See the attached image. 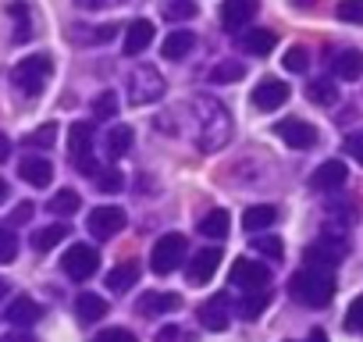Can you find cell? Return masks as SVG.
I'll return each instance as SVG.
<instances>
[{"label":"cell","instance_id":"cell-24","mask_svg":"<svg viewBox=\"0 0 363 342\" xmlns=\"http://www.w3.org/2000/svg\"><path fill=\"white\" fill-rule=\"evenodd\" d=\"M331 68H335V75H338V79L352 82V79H359V75H363V54H359V50H338V54H335V61H331Z\"/></svg>","mask_w":363,"mask_h":342},{"label":"cell","instance_id":"cell-52","mask_svg":"<svg viewBox=\"0 0 363 342\" xmlns=\"http://www.w3.org/2000/svg\"><path fill=\"white\" fill-rule=\"evenodd\" d=\"M0 204H8V182L0 179Z\"/></svg>","mask_w":363,"mask_h":342},{"label":"cell","instance_id":"cell-51","mask_svg":"<svg viewBox=\"0 0 363 342\" xmlns=\"http://www.w3.org/2000/svg\"><path fill=\"white\" fill-rule=\"evenodd\" d=\"M310 342H328V335H324L320 328H313V331H310Z\"/></svg>","mask_w":363,"mask_h":342},{"label":"cell","instance_id":"cell-44","mask_svg":"<svg viewBox=\"0 0 363 342\" xmlns=\"http://www.w3.org/2000/svg\"><path fill=\"white\" fill-rule=\"evenodd\" d=\"M93 342H135V335H132L128 328H107V331H100Z\"/></svg>","mask_w":363,"mask_h":342},{"label":"cell","instance_id":"cell-7","mask_svg":"<svg viewBox=\"0 0 363 342\" xmlns=\"http://www.w3.org/2000/svg\"><path fill=\"white\" fill-rule=\"evenodd\" d=\"M61 267H65V275H68L72 282H86V278L96 275V267H100V253H96L93 246H86V243H75V246L61 257Z\"/></svg>","mask_w":363,"mask_h":342},{"label":"cell","instance_id":"cell-34","mask_svg":"<svg viewBox=\"0 0 363 342\" xmlns=\"http://www.w3.org/2000/svg\"><path fill=\"white\" fill-rule=\"evenodd\" d=\"M271 303V289H257V292H250L246 299H242V317L246 321H253V317H260V310Z\"/></svg>","mask_w":363,"mask_h":342},{"label":"cell","instance_id":"cell-39","mask_svg":"<svg viewBox=\"0 0 363 342\" xmlns=\"http://www.w3.org/2000/svg\"><path fill=\"white\" fill-rule=\"evenodd\" d=\"M253 250H257V253H264V257H274V260L285 253V246H281V239H278V236H253Z\"/></svg>","mask_w":363,"mask_h":342},{"label":"cell","instance_id":"cell-5","mask_svg":"<svg viewBox=\"0 0 363 342\" xmlns=\"http://www.w3.org/2000/svg\"><path fill=\"white\" fill-rule=\"evenodd\" d=\"M68 146H72V164L79 167V175H89L96 179V171H100V160L93 157V121H75L68 128Z\"/></svg>","mask_w":363,"mask_h":342},{"label":"cell","instance_id":"cell-4","mask_svg":"<svg viewBox=\"0 0 363 342\" xmlns=\"http://www.w3.org/2000/svg\"><path fill=\"white\" fill-rule=\"evenodd\" d=\"M186 257H189L186 236L171 232V236H160L157 239V246L150 253V267H153V275H171V271H178L182 264H186Z\"/></svg>","mask_w":363,"mask_h":342},{"label":"cell","instance_id":"cell-15","mask_svg":"<svg viewBox=\"0 0 363 342\" xmlns=\"http://www.w3.org/2000/svg\"><path fill=\"white\" fill-rule=\"evenodd\" d=\"M218 264H221V250H200L193 260H189V267H186V275H189V282L193 285H207L211 278H214V271H218Z\"/></svg>","mask_w":363,"mask_h":342},{"label":"cell","instance_id":"cell-40","mask_svg":"<svg viewBox=\"0 0 363 342\" xmlns=\"http://www.w3.org/2000/svg\"><path fill=\"white\" fill-rule=\"evenodd\" d=\"M18 257V236L11 228H0V264H11Z\"/></svg>","mask_w":363,"mask_h":342},{"label":"cell","instance_id":"cell-33","mask_svg":"<svg viewBox=\"0 0 363 342\" xmlns=\"http://www.w3.org/2000/svg\"><path fill=\"white\" fill-rule=\"evenodd\" d=\"M196 11H200L196 0H167V4H164V18H167V22H186V18H193Z\"/></svg>","mask_w":363,"mask_h":342},{"label":"cell","instance_id":"cell-17","mask_svg":"<svg viewBox=\"0 0 363 342\" xmlns=\"http://www.w3.org/2000/svg\"><path fill=\"white\" fill-rule=\"evenodd\" d=\"M18 175H22V182H29L36 189H47L54 182V164L43 160V157H26L22 167H18Z\"/></svg>","mask_w":363,"mask_h":342},{"label":"cell","instance_id":"cell-50","mask_svg":"<svg viewBox=\"0 0 363 342\" xmlns=\"http://www.w3.org/2000/svg\"><path fill=\"white\" fill-rule=\"evenodd\" d=\"M33 218V204H22L18 211H15V221H29Z\"/></svg>","mask_w":363,"mask_h":342},{"label":"cell","instance_id":"cell-36","mask_svg":"<svg viewBox=\"0 0 363 342\" xmlns=\"http://www.w3.org/2000/svg\"><path fill=\"white\" fill-rule=\"evenodd\" d=\"M121 186H125L121 171H114V167H100V171H96V189H100V193H118Z\"/></svg>","mask_w":363,"mask_h":342},{"label":"cell","instance_id":"cell-21","mask_svg":"<svg viewBox=\"0 0 363 342\" xmlns=\"http://www.w3.org/2000/svg\"><path fill=\"white\" fill-rule=\"evenodd\" d=\"M239 47H242L246 54H253V57H267V54L278 47V33H274V29H253V33H246V36L239 40Z\"/></svg>","mask_w":363,"mask_h":342},{"label":"cell","instance_id":"cell-30","mask_svg":"<svg viewBox=\"0 0 363 342\" xmlns=\"http://www.w3.org/2000/svg\"><path fill=\"white\" fill-rule=\"evenodd\" d=\"M228 225H232V218H228V211H211V214H203V221H200V232L207 236V239H225L228 236Z\"/></svg>","mask_w":363,"mask_h":342},{"label":"cell","instance_id":"cell-16","mask_svg":"<svg viewBox=\"0 0 363 342\" xmlns=\"http://www.w3.org/2000/svg\"><path fill=\"white\" fill-rule=\"evenodd\" d=\"M178 307H182V296L178 292H143L139 303H135V310L143 317H160V314L178 310Z\"/></svg>","mask_w":363,"mask_h":342},{"label":"cell","instance_id":"cell-37","mask_svg":"<svg viewBox=\"0 0 363 342\" xmlns=\"http://www.w3.org/2000/svg\"><path fill=\"white\" fill-rule=\"evenodd\" d=\"M335 15L342 22H352V26H363V0H338Z\"/></svg>","mask_w":363,"mask_h":342},{"label":"cell","instance_id":"cell-12","mask_svg":"<svg viewBox=\"0 0 363 342\" xmlns=\"http://www.w3.org/2000/svg\"><path fill=\"white\" fill-rule=\"evenodd\" d=\"M232 303H228V296L225 292H218V296H211L203 307H200V324L207 328V331H225L228 328V321H232Z\"/></svg>","mask_w":363,"mask_h":342},{"label":"cell","instance_id":"cell-3","mask_svg":"<svg viewBox=\"0 0 363 342\" xmlns=\"http://www.w3.org/2000/svg\"><path fill=\"white\" fill-rule=\"evenodd\" d=\"M50 75H54V61L47 57V54H33V57H26V61H18L15 68H11V86L22 93V96H40L43 89H47V82H50Z\"/></svg>","mask_w":363,"mask_h":342},{"label":"cell","instance_id":"cell-20","mask_svg":"<svg viewBox=\"0 0 363 342\" xmlns=\"http://www.w3.org/2000/svg\"><path fill=\"white\" fill-rule=\"evenodd\" d=\"M150 43H153V22L139 18V22H132V26L125 29V54H128V57L143 54Z\"/></svg>","mask_w":363,"mask_h":342},{"label":"cell","instance_id":"cell-43","mask_svg":"<svg viewBox=\"0 0 363 342\" xmlns=\"http://www.w3.org/2000/svg\"><path fill=\"white\" fill-rule=\"evenodd\" d=\"M345 328L349 331H363V296H356L345 310Z\"/></svg>","mask_w":363,"mask_h":342},{"label":"cell","instance_id":"cell-25","mask_svg":"<svg viewBox=\"0 0 363 342\" xmlns=\"http://www.w3.org/2000/svg\"><path fill=\"white\" fill-rule=\"evenodd\" d=\"M278 221V207H271V204H257V207H250L246 214H242V225L250 228V232H264V228H271Z\"/></svg>","mask_w":363,"mask_h":342},{"label":"cell","instance_id":"cell-31","mask_svg":"<svg viewBox=\"0 0 363 342\" xmlns=\"http://www.w3.org/2000/svg\"><path fill=\"white\" fill-rule=\"evenodd\" d=\"M47 207H50V214H57V218H72V214L82 207V200H79V193H75V189H57V193H54V200H50Z\"/></svg>","mask_w":363,"mask_h":342},{"label":"cell","instance_id":"cell-26","mask_svg":"<svg viewBox=\"0 0 363 342\" xmlns=\"http://www.w3.org/2000/svg\"><path fill=\"white\" fill-rule=\"evenodd\" d=\"M135 282H139V264H132V260L111 267V275H107V289L111 292H128Z\"/></svg>","mask_w":363,"mask_h":342},{"label":"cell","instance_id":"cell-48","mask_svg":"<svg viewBox=\"0 0 363 342\" xmlns=\"http://www.w3.org/2000/svg\"><path fill=\"white\" fill-rule=\"evenodd\" d=\"M171 338H178V328H174V324H167V328L157 331V342H171Z\"/></svg>","mask_w":363,"mask_h":342},{"label":"cell","instance_id":"cell-18","mask_svg":"<svg viewBox=\"0 0 363 342\" xmlns=\"http://www.w3.org/2000/svg\"><path fill=\"white\" fill-rule=\"evenodd\" d=\"M164 57L167 61H182V57H189L193 50H196V33H189V29H174V33H167V40H164Z\"/></svg>","mask_w":363,"mask_h":342},{"label":"cell","instance_id":"cell-42","mask_svg":"<svg viewBox=\"0 0 363 342\" xmlns=\"http://www.w3.org/2000/svg\"><path fill=\"white\" fill-rule=\"evenodd\" d=\"M93 114H96V118H111V114H118V96H114L111 89H104V93L93 100Z\"/></svg>","mask_w":363,"mask_h":342},{"label":"cell","instance_id":"cell-9","mask_svg":"<svg viewBox=\"0 0 363 342\" xmlns=\"http://www.w3.org/2000/svg\"><path fill=\"white\" fill-rule=\"evenodd\" d=\"M274 132L292 146V150H310V146H317V128L310 125V121H303V118H285V121H278L274 125Z\"/></svg>","mask_w":363,"mask_h":342},{"label":"cell","instance_id":"cell-47","mask_svg":"<svg viewBox=\"0 0 363 342\" xmlns=\"http://www.w3.org/2000/svg\"><path fill=\"white\" fill-rule=\"evenodd\" d=\"M0 342H36V338H33L29 331H11V335H4Z\"/></svg>","mask_w":363,"mask_h":342},{"label":"cell","instance_id":"cell-10","mask_svg":"<svg viewBox=\"0 0 363 342\" xmlns=\"http://www.w3.org/2000/svg\"><path fill=\"white\" fill-rule=\"evenodd\" d=\"M345 179H349V171H345L342 160H324L313 175H310V186H313L317 193H335V189L345 186Z\"/></svg>","mask_w":363,"mask_h":342},{"label":"cell","instance_id":"cell-22","mask_svg":"<svg viewBox=\"0 0 363 342\" xmlns=\"http://www.w3.org/2000/svg\"><path fill=\"white\" fill-rule=\"evenodd\" d=\"M11 324H18V328H29V324H36L40 317H43V310H40V303L36 299H29V296H18V299H11V307H8V314H4Z\"/></svg>","mask_w":363,"mask_h":342},{"label":"cell","instance_id":"cell-45","mask_svg":"<svg viewBox=\"0 0 363 342\" xmlns=\"http://www.w3.org/2000/svg\"><path fill=\"white\" fill-rule=\"evenodd\" d=\"M345 153H349L352 160L363 164V132H352V136L345 139Z\"/></svg>","mask_w":363,"mask_h":342},{"label":"cell","instance_id":"cell-6","mask_svg":"<svg viewBox=\"0 0 363 342\" xmlns=\"http://www.w3.org/2000/svg\"><path fill=\"white\" fill-rule=\"evenodd\" d=\"M164 96V79L157 68L150 65H139L132 75H128V104L132 107H146V104H157Z\"/></svg>","mask_w":363,"mask_h":342},{"label":"cell","instance_id":"cell-53","mask_svg":"<svg viewBox=\"0 0 363 342\" xmlns=\"http://www.w3.org/2000/svg\"><path fill=\"white\" fill-rule=\"evenodd\" d=\"M4 296H8V282H4V278H0V299H4Z\"/></svg>","mask_w":363,"mask_h":342},{"label":"cell","instance_id":"cell-49","mask_svg":"<svg viewBox=\"0 0 363 342\" xmlns=\"http://www.w3.org/2000/svg\"><path fill=\"white\" fill-rule=\"evenodd\" d=\"M8 157H11V139H8L4 132H0V164H4Z\"/></svg>","mask_w":363,"mask_h":342},{"label":"cell","instance_id":"cell-35","mask_svg":"<svg viewBox=\"0 0 363 342\" xmlns=\"http://www.w3.org/2000/svg\"><path fill=\"white\" fill-rule=\"evenodd\" d=\"M281 65H285L289 72L303 75V72L310 68V50H306V47H289V50H285V57H281Z\"/></svg>","mask_w":363,"mask_h":342},{"label":"cell","instance_id":"cell-27","mask_svg":"<svg viewBox=\"0 0 363 342\" xmlns=\"http://www.w3.org/2000/svg\"><path fill=\"white\" fill-rule=\"evenodd\" d=\"M132 146V128L128 125H114L107 136H104V153L114 160V157H125Z\"/></svg>","mask_w":363,"mask_h":342},{"label":"cell","instance_id":"cell-41","mask_svg":"<svg viewBox=\"0 0 363 342\" xmlns=\"http://www.w3.org/2000/svg\"><path fill=\"white\" fill-rule=\"evenodd\" d=\"M11 15L18 18V33H15V40L22 43V40H33V22H29V8L26 4H11Z\"/></svg>","mask_w":363,"mask_h":342},{"label":"cell","instance_id":"cell-14","mask_svg":"<svg viewBox=\"0 0 363 342\" xmlns=\"http://www.w3.org/2000/svg\"><path fill=\"white\" fill-rule=\"evenodd\" d=\"M289 100V86L281 79H260V86H253V107L260 111H278Z\"/></svg>","mask_w":363,"mask_h":342},{"label":"cell","instance_id":"cell-2","mask_svg":"<svg viewBox=\"0 0 363 342\" xmlns=\"http://www.w3.org/2000/svg\"><path fill=\"white\" fill-rule=\"evenodd\" d=\"M289 292H292V299H299L306 307H324L335 296V275L324 267H303L299 275H292Z\"/></svg>","mask_w":363,"mask_h":342},{"label":"cell","instance_id":"cell-38","mask_svg":"<svg viewBox=\"0 0 363 342\" xmlns=\"http://www.w3.org/2000/svg\"><path fill=\"white\" fill-rule=\"evenodd\" d=\"M54 139H57V121H47L43 128H36L29 139H26V146H36V150H47V146H54Z\"/></svg>","mask_w":363,"mask_h":342},{"label":"cell","instance_id":"cell-11","mask_svg":"<svg viewBox=\"0 0 363 342\" xmlns=\"http://www.w3.org/2000/svg\"><path fill=\"white\" fill-rule=\"evenodd\" d=\"M125 228V211L121 207H96L93 214H89V232L96 236V239H111V236H118Z\"/></svg>","mask_w":363,"mask_h":342},{"label":"cell","instance_id":"cell-29","mask_svg":"<svg viewBox=\"0 0 363 342\" xmlns=\"http://www.w3.org/2000/svg\"><path fill=\"white\" fill-rule=\"evenodd\" d=\"M306 100L317 104V107H331V104L338 100V86H335L331 79H313V82L306 86Z\"/></svg>","mask_w":363,"mask_h":342},{"label":"cell","instance_id":"cell-19","mask_svg":"<svg viewBox=\"0 0 363 342\" xmlns=\"http://www.w3.org/2000/svg\"><path fill=\"white\" fill-rule=\"evenodd\" d=\"M118 36L114 26H72L68 40L72 43H82V47H96V43H111Z\"/></svg>","mask_w":363,"mask_h":342},{"label":"cell","instance_id":"cell-23","mask_svg":"<svg viewBox=\"0 0 363 342\" xmlns=\"http://www.w3.org/2000/svg\"><path fill=\"white\" fill-rule=\"evenodd\" d=\"M75 314H79L82 324H96V321L107 314V299L96 296V292H82V296L75 299Z\"/></svg>","mask_w":363,"mask_h":342},{"label":"cell","instance_id":"cell-32","mask_svg":"<svg viewBox=\"0 0 363 342\" xmlns=\"http://www.w3.org/2000/svg\"><path fill=\"white\" fill-rule=\"evenodd\" d=\"M242 75H246V65H242V61H221V65L211 68V82H218V86H225V82H239Z\"/></svg>","mask_w":363,"mask_h":342},{"label":"cell","instance_id":"cell-13","mask_svg":"<svg viewBox=\"0 0 363 342\" xmlns=\"http://www.w3.org/2000/svg\"><path fill=\"white\" fill-rule=\"evenodd\" d=\"M257 11H260L257 0H225V4H221V26L235 33V29L250 26L257 18Z\"/></svg>","mask_w":363,"mask_h":342},{"label":"cell","instance_id":"cell-8","mask_svg":"<svg viewBox=\"0 0 363 342\" xmlns=\"http://www.w3.org/2000/svg\"><path fill=\"white\" fill-rule=\"evenodd\" d=\"M228 278H232V285H239V289H246V292H257V289H267V285H271V271H267L264 264L250 260V257L235 260Z\"/></svg>","mask_w":363,"mask_h":342},{"label":"cell","instance_id":"cell-1","mask_svg":"<svg viewBox=\"0 0 363 342\" xmlns=\"http://www.w3.org/2000/svg\"><path fill=\"white\" fill-rule=\"evenodd\" d=\"M193 111H196V146L203 153H214V150L228 146V139H232V114H228V107L221 100H214V96H196Z\"/></svg>","mask_w":363,"mask_h":342},{"label":"cell","instance_id":"cell-28","mask_svg":"<svg viewBox=\"0 0 363 342\" xmlns=\"http://www.w3.org/2000/svg\"><path fill=\"white\" fill-rule=\"evenodd\" d=\"M65 239H68V225H47V228H36L33 232V250L36 253H50Z\"/></svg>","mask_w":363,"mask_h":342},{"label":"cell","instance_id":"cell-46","mask_svg":"<svg viewBox=\"0 0 363 342\" xmlns=\"http://www.w3.org/2000/svg\"><path fill=\"white\" fill-rule=\"evenodd\" d=\"M79 8L86 11H104V8H114V4H125V0H75Z\"/></svg>","mask_w":363,"mask_h":342}]
</instances>
